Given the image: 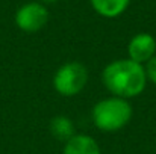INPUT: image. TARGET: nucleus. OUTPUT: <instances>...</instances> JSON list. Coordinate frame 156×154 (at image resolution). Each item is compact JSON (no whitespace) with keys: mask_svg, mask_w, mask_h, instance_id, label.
<instances>
[{"mask_svg":"<svg viewBox=\"0 0 156 154\" xmlns=\"http://www.w3.org/2000/svg\"><path fill=\"white\" fill-rule=\"evenodd\" d=\"M102 83L111 95L132 100L140 97L147 88L144 65L129 57L109 62L102 71Z\"/></svg>","mask_w":156,"mask_h":154,"instance_id":"1","label":"nucleus"},{"mask_svg":"<svg viewBox=\"0 0 156 154\" xmlns=\"http://www.w3.org/2000/svg\"><path fill=\"white\" fill-rule=\"evenodd\" d=\"M133 109L129 100L109 95L94 104L91 110L93 124L103 133H115L123 130L132 119Z\"/></svg>","mask_w":156,"mask_h":154,"instance_id":"2","label":"nucleus"},{"mask_svg":"<svg viewBox=\"0 0 156 154\" xmlns=\"http://www.w3.org/2000/svg\"><path fill=\"white\" fill-rule=\"evenodd\" d=\"M90 79L88 68L77 60H70L62 63L53 74V89L61 97H76L79 95Z\"/></svg>","mask_w":156,"mask_h":154,"instance_id":"3","label":"nucleus"},{"mask_svg":"<svg viewBox=\"0 0 156 154\" xmlns=\"http://www.w3.org/2000/svg\"><path fill=\"white\" fill-rule=\"evenodd\" d=\"M14 23L24 33H37L49 23V9L40 2H27L15 11Z\"/></svg>","mask_w":156,"mask_h":154,"instance_id":"4","label":"nucleus"},{"mask_svg":"<svg viewBox=\"0 0 156 154\" xmlns=\"http://www.w3.org/2000/svg\"><path fill=\"white\" fill-rule=\"evenodd\" d=\"M156 54V38L149 32L133 35L127 44V57L144 65Z\"/></svg>","mask_w":156,"mask_h":154,"instance_id":"5","label":"nucleus"},{"mask_svg":"<svg viewBox=\"0 0 156 154\" xmlns=\"http://www.w3.org/2000/svg\"><path fill=\"white\" fill-rule=\"evenodd\" d=\"M62 154H102L99 142L85 133H76L64 142Z\"/></svg>","mask_w":156,"mask_h":154,"instance_id":"6","label":"nucleus"},{"mask_svg":"<svg viewBox=\"0 0 156 154\" xmlns=\"http://www.w3.org/2000/svg\"><path fill=\"white\" fill-rule=\"evenodd\" d=\"M132 0H90L94 12L103 18H117L123 15Z\"/></svg>","mask_w":156,"mask_h":154,"instance_id":"7","label":"nucleus"},{"mask_svg":"<svg viewBox=\"0 0 156 154\" xmlns=\"http://www.w3.org/2000/svg\"><path fill=\"white\" fill-rule=\"evenodd\" d=\"M49 128H50V133H52L53 138L61 141V142H65L73 135H76L74 122L67 115H56V116H53Z\"/></svg>","mask_w":156,"mask_h":154,"instance_id":"8","label":"nucleus"},{"mask_svg":"<svg viewBox=\"0 0 156 154\" xmlns=\"http://www.w3.org/2000/svg\"><path fill=\"white\" fill-rule=\"evenodd\" d=\"M144 71H146V77L149 83H153L156 86V54L144 63Z\"/></svg>","mask_w":156,"mask_h":154,"instance_id":"9","label":"nucleus"},{"mask_svg":"<svg viewBox=\"0 0 156 154\" xmlns=\"http://www.w3.org/2000/svg\"><path fill=\"white\" fill-rule=\"evenodd\" d=\"M40 3H43V5H53V3H56L58 0H38Z\"/></svg>","mask_w":156,"mask_h":154,"instance_id":"10","label":"nucleus"}]
</instances>
